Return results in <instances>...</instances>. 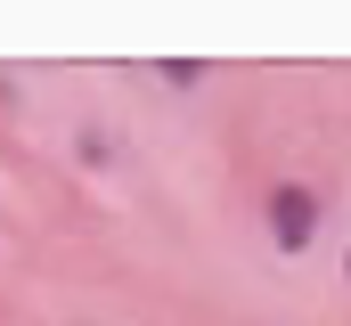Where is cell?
I'll list each match as a JSON object with an SVG mask.
<instances>
[{
	"label": "cell",
	"mask_w": 351,
	"mask_h": 326,
	"mask_svg": "<svg viewBox=\"0 0 351 326\" xmlns=\"http://www.w3.org/2000/svg\"><path fill=\"white\" fill-rule=\"evenodd\" d=\"M319 229H327V196H319L311 179H278L262 196V237L278 244V253H311Z\"/></svg>",
	"instance_id": "cell-1"
},
{
	"label": "cell",
	"mask_w": 351,
	"mask_h": 326,
	"mask_svg": "<svg viewBox=\"0 0 351 326\" xmlns=\"http://www.w3.org/2000/svg\"><path fill=\"white\" fill-rule=\"evenodd\" d=\"M343 277H351V253H343Z\"/></svg>",
	"instance_id": "cell-2"
}]
</instances>
